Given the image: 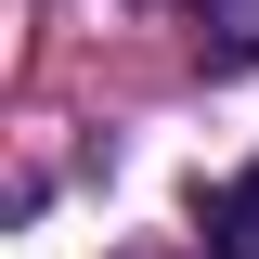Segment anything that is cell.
<instances>
[{"instance_id": "obj_1", "label": "cell", "mask_w": 259, "mask_h": 259, "mask_svg": "<svg viewBox=\"0 0 259 259\" xmlns=\"http://www.w3.org/2000/svg\"><path fill=\"white\" fill-rule=\"evenodd\" d=\"M194 221H207V259H259V168H233Z\"/></svg>"}, {"instance_id": "obj_2", "label": "cell", "mask_w": 259, "mask_h": 259, "mask_svg": "<svg viewBox=\"0 0 259 259\" xmlns=\"http://www.w3.org/2000/svg\"><path fill=\"white\" fill-rule=\"evenodd\" d=\"M182 13H194V39L221 65H259V0H182Z\"/></svg>"}]
</instances>
